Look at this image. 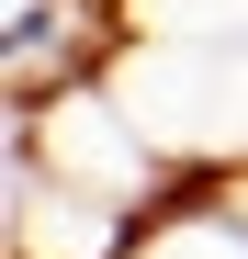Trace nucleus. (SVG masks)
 Wrapping results in <instances>:
<instances>
[{
  "label": "nucleus",
  "instance_id": "obj_1",
  "mask_svg": "<svg viewBox=\"0 0 248 259\" xmlns=\"http://www.w3.org/2000/svg\"><path fill=\"white\" fill-rule=\"evenodd\" d=\"M147 214H124L113 192L57 181L23 136H0V259H124Z\"/></svg>",
  "mask_w": 248,
  "mask_h": 259
},
{
  "label": "nucleus",
  "instance_id": "obj_3",
  "mask_svg": "<svg viewBox=\"0 0 248 259\" xmlns=\"http://www.w3.org/2000/svg\"><path fill=\"white\" fill-rule=\"evenodd\" d=\"M113 23L136 46H215V57H248V0H113Z\"/></svg>",
  "mask_w": 248,
  "mask_h": 259
},
{
  "label": "nucleus",
  "instance_id": "obj_2",
  "mask_svg": "<svg viewBox=\"0 0 248 259\" xmlns=\"http://www.w3.org/2000/svg\"><path fill=\"white\" fill-rule=\"evenodd\" d=\"M124 259H248V203H237L226 181H203V192H181V203H158Z\"/></svg>",
  "mask_w": 248,
  "mask_h": 259
},
{
  "label": "nucleus",
  "instance_id": "obj_4",
  "mask_svg": "<svg viewBox=\"0 0 248 259\" xmlns=\"http://www.w3.org/2000/svg\"><path fill=\"white\" fill-rule=\"evenodd\" d=\"M226 192H237V203H248V169H226Z\"/></svg>",
  "mask_w": 248,
  "mask_h": 259
}]
</instances>
